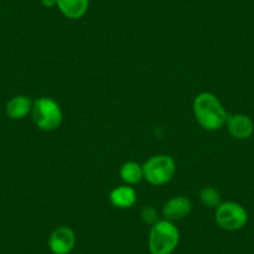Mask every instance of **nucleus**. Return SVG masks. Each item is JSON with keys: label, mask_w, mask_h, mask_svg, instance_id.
<instances>
[{"label": "nucleus", "mask_w": 254, "mask_h": 254, "mask_svg": "<svg viewBox=\"0 0 254 254\" xmlns=\"http://www.w3.org/2000/svg\"><path fill=\"white\" fill-rule=\"evenodd\" d=\"M56 8L65 18L79 20L89 11L90 0H56Z\"/></svg>", "instance_id": "11"}, {"label": "nucleus", "mask_w": 254, "mask_h": 254, "mask_svg": "<svg viewBox=\"0 0 254 254\" xmlns=\"http://www.w3.org/2000/svg\"><path fill=\"white\" fill-rule=\"evenodd\" d=\"M41 5L44 6V8H55L56 6V0H40Z\"/></svg>", "instance_id": "15"}, {"label": "nucleus", "mask_w": 254, "mask_h": 254, "mask_svg": "<svg viewBox=\"0 0 254 254\" xmlns=\"http://www.w3.org/2000/svg\"><path fill=\"white\" fill-rule=\"evenodd\" d=\"M192 211V202L185 196H176L168 199L162 208L163 219L171 222L182 221Z\"/></svg>", "instance_id": "7"}, {"label": "nucleus", "mask_w": 254, "mask_h": 254, "mask_svg": "<svg viewBox=\"0 0 254 254\" xmlns=\"http://www.w3.org/2000/svg\"><path fill=\"white\" fill-rule=\"evenodd\" d=\"M214 219L219 228L228 232H236L243 228L248 222V212L237 202H222L216 208Z\"/></svg>", "instance_id": "5"}, {"label": "nucleus", "mask_w": 254, "mask_h": 254, "mask_svg": "<svg viewBox=\"0 0 254 254\" xmlns=\"http://www.w3.org/2000/svg\"><path fill=\"white\" fill-rule=\"evenodd\" d=\"M143 180L152 186H163L175 177L176 162L168 155H155L142 165Z\"/></svg>", "instance_id": "4"}, {"label": "nucleus", "mask_w": 254, "mask_h": 254, "mask_svg": "<svg viewBox=\"0 0 254 254\" xmlns=\"http://www.w3.org/2000/svg\"><path fill=\"white\" fill-rule=\"evenodd\" d=\"M141 219H142L143 223L153 226L156 222L160 221V218H158L157 209H156L153 206H151V204L145 206L142 209H141Z\"/></svg>", "instance_id": "14"}, {"label": "nucleus", "mask_w": 254, "mask_h": 254, "mask_svg": "<svg viewBox=\"0 0 254 254\" xmlns=\"http://www.w3.org/2000/svg\"><path fill=\"white\" fill-rule=\"evenodd\" d=\"M180 231L173 222L160 219L151 226L148 251L151 254H172L180 244Z\"/></svg>", "instance_id": "2"}, {"label": "nucleus", "mask_w": 254, "mask_h": 254, "mask_svg": "<svg viewBox=\"0 0 254 254\" xmlns=\"http://www.w3.org/2000/svg\"><path fill=\"white\" fill-rule=\"evenodd\" d=\"M33 104V100L26 95H16L6 102L5 112L9 119L19 121V120L25 119L31 114Z\"/></svg>", "instance_id": "10"}, {"label": "nucleus", "mask_w": 254, "mask_h": 254, "mask_svg": "<svg viewBox=\"0 0 254 254\" xmlns=\"http://www.w3.org/2000/svg\"><path fill=\"white\" fill-rule=\"evenodd\" d=\"M31 119L40 130L51 132L58 130L63 124V110L58 101L51 97H39L34 101Z\"/></svg>", "instance_id": "3"}, {"label": "nucleus", "mask_w": 254, "mask_h": 254, "mask_svg": "<svg viewBox=\"0 0 254 254\" xmlns=\"http://www.w3.org/2000/svg\"><path fill=\"white\" fill-rule=\"evenodd\" d=\"M110 203L119 209H128L137 202V193L135 188L128 185H121L112 188L109 194Z\"/></svg>", "instance_id": "9"}, {"label": "nucleus", "mask_w": 254, "mask_h": 254, "mask_svg": "<svg viewBox=\"0 0 254 254\" xmlns=\"http://www.w3.org/2000/svg\"><path fill=\"white\" fill-rule=\"evenodd\" d=\"M199 199L202 204L208 208H217L221 201V193L214 187H203L199 190Z\"/></svg>", "instance_id": "13"}, {"label": "nucleus", "mask_w": 254, "mask_h": 254, "mask_svg": "<svg viewBox=\"0 0 254 254\" xmlns=\"http://www.w3.org/2000/svg\"><path fill=\"white\" fill-rule=\"evenodd\" d=\"M192 111L197 124L206 131H218L227 124L228 112L214 94L203 91L193 99Z\"/></svg>", "instance_id": "1"}, {"label": "nucleus", "mask_w": 254, "mask_h": 254, "mask_svg": "<svg viewBox=\"0 0 254 254\" xmlns=\"http://www.w3.org/2000/svg\"><path fill=\"white\" fill-rule=\"evenodd\" d=\"M226 125L229 135L236 140H247L254 132V122L248 115H229Z\"/></svg>", "instance_id": "8"}, {"label": "nucleus", "mask_w": 254, "mask_h": 254, "mask_svg": "<svg viewBox=\"0 0 254 254\" xmlns=\"http://www.w3.org/2000/svg\"><path fill=\"white\" fill-rule=\"evenodd\" d=\"M120 177L125 185L135 186L143 180V167L136 161H127L120 167Z\"/></svg>", "instance_id": "12"}, {"label": "nucleus", "mask_w": 254, "mask_h": 254, "mask_svg": "<svg viewBox=\"0 0 254 254\" xmlns=\"http://www.w3.org/2000/svg\"><path fill=\"white\" fill-rule=\"evenodd\" d=\"M76 246L75 232L67 226L56 227L48 238V247L53 254H70Z\"/></svg>", "instance_id": "6"}]
</instances>
